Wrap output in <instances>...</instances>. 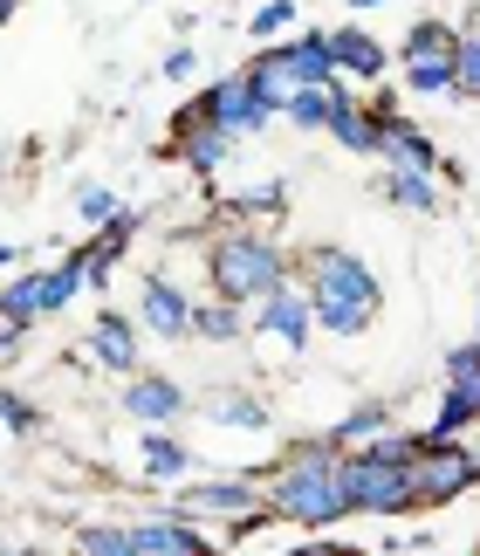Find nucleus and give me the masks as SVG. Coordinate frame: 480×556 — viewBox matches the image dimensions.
<instances>
[{"label":"nucleus","mask_w":480,"mask_h":556,"mask_svg":"<svg viewBox=\"0 0 480 556\" xmlns=\"http://www.w3.org/2000/svg\"><path fill=\"white\" fill-rule=\"evenodd\" d=\"M261 502H268L275 522H295L323 536V529H337L351 516V502H343V446L323 433V440H295L289 454L268 467V481H261Z\"/></svg>","instance_id":"obj_1"},{"label":"nucleus","mask_w":480,"mask_h":556,"mask_svg":"<svg viewBox=\"0 0 480 556\" xmlns=\"http://www.w3.org/2000/svg\"><path fill=\"white\" fill-rule=\"evenodd\" d=\"M295 275H302V295H310V309H316V330L364 337L384 316V282L370 275V262L351 254V248H337V241L302 248L295 254Z\"/></svg>","instance_id":"obj_2"},{"label":"nucleus","mask_w":480,"mask_h":556,"mask_svg":"<svg viewBox=\"0 0 480 556\" xmlns=\"http://www.w3.org/2000/svg\"><path fill=\"white\" fill-rule=\"evenodd\" d=\"M289 282H295V262H289V248H281L275 233H261V227H220L206 241V289L227 295V303L261 309L268 295H281Z\"/></svg>","instance_id":"obj_3"},{"label":"nucleus","mask_w":480,"mask_h":556,"mask_svg":"<svg viewBox=\"0 0 480 556\" xmlns=\"http://www.w3.org/2000/svg\"><path fill=\"white\" fill-rule=\"evenodd\" d=\"M261 481H268V467H254V475H227V481H179V495H172L165 508L186 522H227L233 536H248V529L275 522L268 502H261Z\"/></svg>","instance_id":"obj_4"},{"label":"nucleus","mask_w":480,"mask_h":556,"mask_svg":"<svg viewBox=\"0 0 480 556\" xmlns=\"http://www.w3.org/2000/svg\"><path fill=\"white\" fill-rule=\"evenodd\" d=\"M412 508H446L480 488V454L467 440H419V454H412Z\"/></svg>","instance_id":"obj_5"},{"label":"nucleus","mask_w":480,"mask_h":556,"mask_svg":"<svg viewBox=\"0 0 480 556\" xmlns=\"http://www.w3.org/2000/svg\"><path fill=\"white\" fill-rule=\"evenodd\" d=\"M405 90L419 97H453V76H460V28L440 14H419L405 28Z\"/></svg>","instance_id":"obj_6"},{"label":"nucleus","mask_w":480,"mask_h":556,"mask_svg":"<svg viewBox=\"0 0 480 556\" xmlns=\"http://www.w3.org/2000/svg\"><path fill=\"white\" fill-rule=\"evenodd\" d=\"M343 502H351V516H378V522H399L412 516V475L405 467H384L370 454H343Z\"/></svg>","instance_id":"obj_7"},{"label":"nucleus","mask_w":480,"mask_h":556,"mask_svg":"<svg viewBox=\"0 0 480 556\" xmlns=\"http://www.w3.org/2000/svg\"><path fill=\"white\" fill-rule=\"evenodd\" d=\"M467 426H480V337L446 351V392H440V413H432L426 433L432 440H460Z\"/></svg>","instance_id":"obj_8"},{"label":"nucleus","mask_w":480,"mask_h":556,"mask_svg":"<svg viewBox=\"0 0 480 556\" xmlns=\"http://www.w3.org/2000/svg\"><path fill=\"white\" fill-rule=\"evenodd\" d=\"M192 303H200V295H186L172 282V268H151L138 282V330L165 337V344H186L192 337Z\"/></svg>","instance_id":"obj_9"},{"label":"nucleus","mask_w":480,"mask_h":556,"mask_svg":"<svg viewBox=\"0 0 480 556\" xmlns=\"http://www.w3.org/2000/svg\"><path fill=\"white\" fill-rule=\"evenodd\" d=\"M206 124H220L227 138H254V131H268L275 124V111L254 97V83H248V70H233V76H220V83H206Z\"/></svg>","instance_id":"obj_10"},{"label":"nucleus","mask_w":480,"mask_h":556,"mask_svg":"<svg viewBox=\"0 0 480 556\" xmlns=\"http://www.w3.org/2000/svg\"><path fill=\"white\" fill-rule=\"evenodd\" d=\"M248 330L254 337H268V344L281 351H310V337H316V309H310V295H302V282H289L281 295H268L261 309H248Z\"/></svg>","instance_id":"obj_11"},{"label":"nucleus","mask_w":480,"mask_h":556,"mask_svg":"<svg viewBox=\"0 0 480 556\" xmlns=\"http://www.w3.org/2000/svg\"><path fill=\"white\" fill-rule=\"evenodd\" d=\"M117 405H124V419H138V426H172V419H186L192 399H186V384L165 378V371H130Z\"/></svg>","instance_id":"obj_12"},{"label":"nucleus","mask_w":480,"mask_h":556,"mask_svg":"<svg viewBox=\"0 0 480 556\" xmlns=\"http://www.w3.org/2000/svg\"><path fill=\"white\" fill-rule=\"evenodd\" d=\"M90 357H97L103 371H117V378L144 371V337H138V324H130L124 309H97V324H90Z\"/></svg>","instance_id":"obj_13"},{"label":"nucleus","mask_w":480,"mask_h":556,"mask_svg":"<svg viewBox=\"0 0 480 556\" xmlns=\"http://www.w3.org/2000/svg\"><path fill=\"white\" fill-rule=\"evenodd\" d=\"M378 159L399 165V173H440L446 152H440V144H432L412 117H384V124H378Z\"/></svg>","instance_id":"obj_14"},{"label":"nucleus","mask_w":480,"mask_h":556,"mask_svg":"<svg viewBox=\"0 0 480 556\" xmlns=\"http://www.w3.org/2000/svg\"><path fill=\"white\" fill-rule=\"evenodd\" d=\"M330 55H337V76L343 83H378L384 70H391V49L370 28H351V21H343V28H330Z\"/></svg>","instance_id":"obj_15"},{"label":"nucleus","mask_w":480,"mask_h":556,"mask_svg":"<svg viewBox=\"0 0 480 556\" xmlns=\"http://www.w3.org/2000/svg\"><path fill=\"white\" fill-rule=\"evenodd\" d=\"M233 144H240V138H227L220 124H192V131H172V159H179L192 179H213V173L233 159Z\"/></svg>","instance_id":"obj_16"},{"label":"nucleus","mask_w":480,"mask_h":556,"mask_svg":"<svg viewBox=\"0 0 480 556\" xmlns=\"http://www.w3.org/2000/svg\"><path fill=\"white\" fill-rule=\"evenodd\" d=\"M295 83H337V55H330V28H295L275 41Z\"/></svg>","instance_id":"obj_17"},{"label":"nucleus","mask_w":480,"mask_h":556,"mask_svg":"<svg viewBox=\"0 0 480 556\" xmlns=\"http://www.w3.org/2000/svg\"><path fill=\"white\" fill-rule=\"evenodd\" d=\"M343 152H357V159H378V117H370V103L364 97H351V83L337 90V111H330V124H323Z\"/></svg>","instance_id":"obj_18"},{"label":"nucleus","mask_w":480,"mask_h":556,"mask_svg":"<svg viewBox=\"0 0 480 556\" xmlns=\"http://www.w3.org/2000/svg\"><path fill=\"white\" fill-rule=\"evenodd\" d=\"M138 467H144V481H186V475H192V446L172 433V426H144Z\"/></svg>","instance_id":"obj_19"},{"label":"nucleus","mask_w":480,"mask_h":556,"mask_svg":"<svg viewBox=\"0 0 480 556\" xmlns=\"http://www.w3.org/2000/svg\"><path fill=\"white\" fill-rule=\"evenodd\" d=\"M240 70H248V83H254V97L268 103L275 117L289 111V97L302 90V83L289 76V62H281V49H275V41H268V49H261V55H248V62H240Z\"/></svg>","instance_id":"obj_20"},{"label":"nucleus","mask_w":480,"mask_h":556,"mask_svg":"<svg viewBox=\"0 0 480 556\" xmlns=\"http://www.w3.org/2000/svg\"><path fill=\"white\" fill-rule=\"evenodd\" d=\"M378 192H384L391 206H405V213H440V200H446V186L432 179V173H399V165H384Z\"/></svg>","instance_id":"obj_21"},{"label":"nucleus","mask_w":480,"mask_h":556,"mask_svg":"<svg viewBox=\"0 0 480 556\" xmlns=\"http://www.w3.org/2000/svg\"><path fill=\"white\" fill-rule=\"evenodd\" d=\"M192 337L200 344H240L248 337V309L227 303V295H206V303H192Z\"/></svg>","instance_id":"obj_22"},{"label":"nucleus","mask_w":480,"mask_h":556,"mask_svg":"<svg viewBox=\"0 0 480 556\" xmlns=\"http://www.w3.org/2000/svg\"><path fill=\"white\" fill-rule=\"evenodd\" d=\"M206 419H220V426H248V433H261V426H268V399H254L248 384H220V392H206Z\"/></svg>","instance_id":"obj_23"},{"label":"nucleus","mask_w":480,"mask_h":556,"mask_svg":"<svg viewBox=\"0 0 480 556\" xmlns=\"http://www.w3.org/2000/svg\"><path fill=\"white\" fill-rule=\"evenodd\" d=\"M337 90H343V76H337V83H302L281 117H289L295 131H323V124H330V111H337Z\"/></svg>","instance_id":"obj_24"},{"label":"nucleus","mask_w":480,"mask_h":556,"mask_svg":"<svg viewBox=\"0 0 480 556\" xmlns=\"http://www.w3.org/2000/svg\"><path fill=\"white\" fill-rule=\"evenodd\" d=\"M281 206H289V186L268 179V186H248V192H233V200H220V220L240 227V220H254V213H261V220H275Z\"/></svg>","instance_id":"obj_25"},{"label":"nucleus","mask_w":480,"mask_h":556,"mask_svg":"<svg viewBox=\"0 0 480 556\" xmlns=\"http://www.w3.org/2000/svg\"><path fill=\"white\" fill-rule=\"evenodd\" d=\"M384 426H391V399H364V405H351V413L330 426V440L351 454V446H364L370 433H384Z\"/></svg>","instance_id":"obj_26"},{"label":"nucleus","mask_w":480,"mask_h":556,"mask_svg":"<svg viewBox=\"0 0 480 556\" xmlns=\"http://www.w3.org/2000/svg\"><path fill=\"white\" fill-rule=\"evenodd\" d=\"M70 549H76V556H138V549H130V529H124V522H83Z\"/></svg>","instance_id":"obj_27"},{"label":"nucleus","mask_w":480,"mask_h":556,"mask_svg":"<svg viewBox=\"0 0 480 556\" xmlns=\"http://www.w3.org/2000/svg\"><path fill=\"white\" fill-rule=\"evenodd\" d=\"M0 316H14V324H41V275H14L8 289H0Z\"/></svg>","instance_id":"obj_28"},{"label":"nucleus","mask_w":480,"mask_h":556,"mask_svg":"<svg viewBox=\"0 0 480 556\" xmlns=\"http://www.w3.org/2000/svg\"><path fill=\"white\" fill-rule=\"evenodd\" d=\"M419 440L426 433H399V426H384V433H370L357 454H370V460H384V467H412V454H419Z\"/></svg>","instance_id":"obj_29"},{"label":"nucleus","mask_w":480,"mask_h":556,"mask_svg":"<svg viewBox=\"0 0 480 556\" xmlns=\"http://www.w3.org/2000/svg\"><path fill=\"white\" fill-rule=\"evenodd\" d=\"M248 35H254V41H281V35H295V0H261V8L248 14Z\"/></svg>","instance_id":"obj_30"},{"label":"nucleus","mask_w":480,"mask_h":556,"mask_svg":"<svg viewBox=\"0 0 480 556\" xmlns=\"http://www.w3.org/2000/svg\"><path fill=\"white\" fill-rule=\"evenodd\" d=\"M76 289H83V275L70 262H55V268H41V316H55V309H70L76 303Z\"/></svg>","instance_id":"obj_31"},{"label":"nucleus","mask_w":480,"mask_h":556,"mask_svg":"<svg viewBox=\"0 0 480 556\" xmlns=\"http://www.w3.org/2000/svg\"><path fill=\"white\" fill-rule=\"evenodd\" d=\"M453 97L480 103V28H460V76H453Z\"/></svg>","instance_id":"obj_32"},{"label":"nucleus","mask_w":480,"mask_h":556,"mask_svg":"<svg viewBox=\"0 0 480 556\" xmlns=\"http://www.w3.org/2000/svg\"><path fill=\"white\" fill-rule=\"evenodd\" d=\"M0 426H8L14 440H28V433H41V413H35V405H28V399L14 392V384H0Z\"/></svg>","instance_id":"obj_33"},{"label":"nucleus","mask_w":480,"mask_h":556,"mask_svg":"<svg viewBox=\"0 0 480 556\" xmlns=\"http://www.w3.org/2000/svg\"><path fill=\"white\" fill-rule=\"evenodd\" d=\"M117 206H124V200H117L111 186H76V220H97V227H103Z\"/></svg>","instance_id":"obj_34"},{"label":"nucleus","mask_w":480,"mask_h":556,"mask_svg":"<svg viewBox=\"0 0 480 556\" xmlns=\"http://www.w3.org/2000/svg\"><path fill=\"white\" fill-rule=\"evenodd\" d=\"M97 233H111L117 248H130V241H138V233H144V213H138V206H117V213H111V220H103Z\"/></svg>","instance_id":"obj_35"},{"label":"nucleus","mask_w":480,"mask_h":556,"mask_svg":"<svg viewBox=\"0 0 480 556\" xmlns=\"http://www.w3.org/2000/svg\"><path fill=\"white\" fill-rule=\"evenodd\" d=\"M192 70H200V55H192L186 41H179V49H172V55L159 62V76H165V83H192Z\"/></svg>","instance_id":"obj_36"},{"label":"nucleus","mask_w":480,"mask_h":556,"mask_svg":"<svg viewBox=\"0 0 480 556\" xmlns=\"http://www.w3.org/2000/svg\"><path fill=\"white\" fill-rule=\"evenodd\" d=\"M289 556H370V549H357V543H337V536H310V543H295Z\"/></svg>","instance_id":"obj_37"},{"label":"nucleus","mask_w":480,"mask_h":556,"mask_svg":"<svg viewBox=\"0 0 480 556\" xmlns=\"http://www.w3.org/2000/svg\"><path fill=\"white\" fill-rule=\"evenodd\" d=\"M21 344H28V324H14V316H0V357H14Z\"/></svg>","instance_id":"obj_38"},{"label":"nucleus","mask_w":480,"mask_h":556,"mask_svg":"<svg viewBox=\"0 0 480 556\" xmlns=\"http://www.w3.org/2000/svg\"><path fill=\"white\" fill-rule=\"evenodd\" d=\"M432 179H440L446 192H460V186H467V173H460V159H440V173H432Z\"/></svg>","instance_id":"obj_39"},{"label":"nucleus","mask_w":480,"mask_h":556,"mask_svg":"<svg viewBox=\"0 0 480 556\" xmlns=\"http://www.w3.org/2000/svg\"><path fill=\"white\" fill-rule=\"evenodd\" d=\"M370 117L384 124V117H405V111H399V97H391V90H378V97H370Z\"/></svg>","instance_id":"obj_40"},{"label":"nucleus","mask_w":480,"mask_h":556,"mask_svg":"<svg viewBox=\"0 0 480 556\" xmlns=\"http://www.w3.org/2000/svg\"><path fill=\"white\" fill-rule=\"evenodd\" d=\"M343 8H351V14H370V8H384V0H343Z\"/></svg>","instance_id":"obj_41"},{"label":"nucleus","mask_w":480,"mask_h":556,"mask_svg":"<svg viewBox=\"0 0 480 556\" xmlns=\"http://www.w3.org/2000/svg\"><path fill=\"white\" fill-rule=\"evenodd\" d=\"M14 8H21V0H0V28H8V21H14Z\"/></svg>","instance_id":"obj_42"},{"label":"nucleus","mask_w":480,"mask_h":556,"mask_svg":"<svg viewBox=\"0 0 480 556\" xmlns=\"http://www.w3.org/2000/svg\"><path fill=\"white\" fill-rule=\"evenodd\" d=\"M0 556H14V549H8V543H0Z\"/></svg>","instance_id":"obj_43"},{"label":"nucleus","mask_w":480,"mask_h":556,"mask_svg":"<svg viewBox=\"0 0 480 556\" xmlns=\"http://www.w3.org/2000/svg\"><path fill=\"white\" fill-rule=\"evenodd\" d=\"M21 556H35V549H21Z\"/></svg>","instance_id":"obj_44"},{"label":"nucleus","mask_w":480,"mask_h":556,"mask_svg":"<svg viewBox=\"0 0 480 556\" xmlns=\"http://www.w3.org/2000/svg\"><path fill=\"white\" fill-rule=\"evenodd\" d=\"M473 549H480V536H473Z\"/></svg>","instance_id":"obj_45"},{"label":"nucleus","mask_w":480,"mask_h":556,"mask_svg":"<svg viewBox=\"0 0 480 556\" xmlns=\"http://www.w3.org/2000/svg\"><path fill=\"white\" fill-rule=\"evenodd\" d=\"M473 28H480V21H473Z\"/></svg>","instance_id":"obj_46"},{"label":"nucleus","mask_w":480,"mask_h":556,"mask_svg":"<svg viewBox=\"0 0 480 556\" xmlns=\"http://www.w3.org/2000/svg\"><path fill=\"white\" fill-rule=\"evenodd\" d=\"M473 337H480V330H473Z\"/></svg>","instance_id":"obj_47"}]
</instances>
